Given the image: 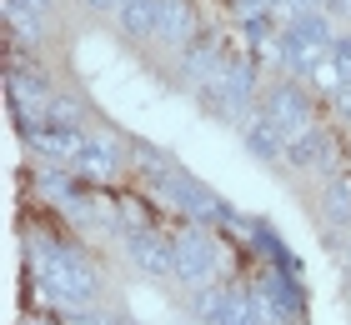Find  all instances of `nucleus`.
<instances>
[{
    "label": "nucleus",
    "mask_w": 351,
    "mask_h": 325,
    "mask_svg": "<svg viewBox=\"0 0 351 325\" xmlns=\"http://www.w3.org/2000/svg\"><path fill=\"white\" fill-rule=\"evenodd\" d=\"M25 260H30V275H36L56 300H66V305H90L95 300V275L71 250H56L51 240H40V246L30 240Z\"/></svg>",
    "instance_id": "obj_1"
},
{
    "label": "nucleus",
    "mask_w": 351,
    "mask_h": 325,
    "mask_svg": "<svg viewBox=\"0 0 351 325\" xmlns=\"http://www.w3.org/2000/svg\"><path fill=\"white\" fill-rule=\"evenodd\" d=\"M221 270L216 240L206 235V225H191V231L176 235V281H186L191 290H206Z\"/></svg>",
    "instance_id": "obj_2"
},
{
    "label": "nucleus",
    "mask_w": 351,
    "mask_h": 325,
    "mask_svg": "<svg viewBox=\"0 0 351 325\" xmlns=\"http://www.w3.org/2000/svg\"><path fill=\"white\" fill-rule=\"evenodd\" d=\"M151 181H156V195H161V200H171L176 210H186V216H196V220H226V205H221L206 185H196L186 170L166 166L161 175H151Z\"/></svg>",
    "instance_id": "obj_3"
},
{
    "label": "nucleus",
    "mask_w": 351,
    "mask_h": 325,
    "mask_svg": "<svg viewBox=\"0 0 351 325\" xmlns=\"http://www.w3.org/2000/svg\"><path fill=\"white\" fill-rule=\"evenodd\" d=\"M21 130H25V140L36 145L45 160H56V166H66V170H75L81 151L90 145V135L81 125H60V120H36V125H21Z\"/></svg>",
    "instance_id": "obj_4"
},
{
    "label": "nucleus",
    "mask_w": 351,
    "mask_h": 325,
    "mask_svg": "<svg viewBox=\"0 0 351 325\" xmlns=\"http://www.w3.org/2000/svg\"><path fill=\"white\" fill-rule=\"evenodd\" d=\"M5 101H10L15 116H21V125H30V120H45V116H51L56 95H51V86H45V75L36 70V65H30V70L10 65V75H5Z\"/></svg>",
    "instance_id": "obj_5"
},
{
    "label": "nucleus",
    "mask_w": 351,
    "mask_h": 325,
    "mask_svg": "<svg viewBox=\"0 0 351 325\" xmlns=\"http://www.w3.org/2000/svg\"><path fill=\"white\" fill-rule=\"evenodd\" d=\"M196 315L206 325H261L256 320V305H251V290H216V285H206L196 290Z\"/></svg>",
    "instance_id": "obj_6"
},
{
    "label": "nucleus",
    "mask_w": 351,
    "mask_h": 325,
    "mask_svg": "<svg viewBox=\"0 0 351 325\" xmlns=\"http://www.w3.org/2000/svg\"><path fill=\"white\" fill-rule=\"evenodd\" d=\"M125 250H131V260H136L146 275H156V281L176 275V235H161L156 225H131Z\"/></svg>",
    "instance_id": "obj_7"
},
{
    "label": "nucleus",
    "mask_w": 351,
    "mask_h": 325,
    "mask_svg": "<svg viewBox=\"0 0 351 325\" xmlns=\"http://www.w3.org/2000/svg\"><path fill=\"white\" fill-rule=\"evenodd\" d=\"M261 110L286 130V135H301V130H311V125H316V110H311V101H306V90L291 86V80H276V86L266 90Z\"/></svg>",
    "instance_id": "obj_8"
},
{
    "label": "nucleus",
    "mask_w": 351,
    "mask_h": 325,
    "mask_svg": "<svg viewBox=\"0 0 351 325\" xmlns=\"http://www.w3.org/2000/svg\"><path fill=\"white\" fill-rule=\"evenodd\" d=\"M241 135L251 145V155H261V160H286V145H291V135H286L266 110H251V116L241 120Z\"/></svg>",
    "instance_id": "obj_9"
},
{
    "label": "nucleus",
    "mask_w": 351,
    "mask_h": 325,
    "mask_svg": "<svg viewBox=\"0 0 351 325\" xmlns=\"http://www.w3.org/2000/svg\"><path fill=\"white\" fill-rule=\"evenodd\" d=\"M125 166V155H121V145H110V140H90L81 160H75V175H86V181H116V170Z\"/></svg>",
    "instance_id": "obj_10"
},
{
    "label": "nucleus",
    "mask_w": 351,
    "mask_h": 325,
    "mask_svg": "<svg viewBox=\"0 0 351 325\" xmlns=\"http://www.w3.org/2000/svg\"><path fill=\"white\" fill-rule=\"evenodd\" d=\"M156 40H171V45H191L196 40V10H191V0H161Z\"/></svg>",
    "instance_id": "obj_11"
},
{
    "label": "nucleus",
    "mask_w": 351,
    "mask_h": 325,
    "mask_svg": "<svg viewBox=\"0 0 351 325\" xmlns=\"http://www.w3.org/2000/svg\"><path fill=\"white\" fill-rule=\"evenodd\" d=\"M121 25L131 40H156V25H161V0H125L121 5Z\"/></svg>",
    "instance_id": "obj_12"
},
{
    "label": "nucleus",
    "mask_w": 351,
    "mask_h": 325,
    "mask_svg": "<svg viewBox=\"0 0 351 325\" xmlns=\"http://www.w3.org/2000/svg\"><path fill=\"white\" fill-rule=\"evenodd\" d=\"M286 166L296 170H311V166H326V135L322 130H301V135H291V145H286Z\"/></svg>",
    "instance_id": "obj_13"
},
{
    "label": "nucleus",
    "mask_w": 351,
    "mask_h": 325,
    "mask_svg": "<svg viewBox=\"0 0 351 325\" xmlns=\"http://www.w3.org/2000/svg\"><path fill=\"white\" fill-rule=\"evenodd\" d=\"M326 220L331 225H351V185L346 181H331V190H326Z\"/></svg>",
    "instance_id": "obj_14"
},
{
    "label": "nucleus",
    "mask_w": 351,
    "mask_h": 325,
    "mask_svg": "<svg viewBox=\"0 0 351 325\" xmlns=\"http://www.w3.org/2000/svg\"><path fill=\"white\" fill-rule=\"evenodd\" d=\"M331 60H337L341 80H351V36H337V40H331Z\"/></svg>",
    "instance_id": "obj_15"
},
{
    "label": "nucleus",
    "mask_w": 351,
    "mask_h": 325,
    "mask_svg": "<svg viewBox=\"0 0 351 325\" xmlns=\"http://www.w3.org/2000/svg\"><path fill=\"white\" fill-rule=\"evenodd\" d=\"M66 325H121V320H110V315H101V311H86V305H71Z\"/></svg>",
    "instance_id": "obj_16"
},
{
    "label": "nucleus",
    "mask_w": 351,
    "mask_h": 325,
    "mask_svg": "<svg viewBox=\"0 0 351 325\" xmlns=\"http://www.w3.org/2000/svg\"><path fill=\"white\" fill-rule=\"evenodd\" d=\"M331 101H337V110H341V116L351 120V80H346V86H341L337 95H331Z\"/></svg>",
    "instance_id": "obj_17"
},
{
    "label": "nucleus",
    "mask_w": 351,
    "mask_h": 325,
    "mask_svg": "<svg viewBox=\"0 0 351 325\" xmlns=\"http://www.w3.org/2000/svg\"><path fill=\"white\" fill-rule=\"evenodd\" d=\"M86 5H95V10H121L125 0H86Z\"/></svg>",
    "instance_id": "obj_18"
},
{
    "label": "nucleus",
    "mask_w": 351,
    "mask_h": 325,
    "mask_svg": "<svg viewBox=\"0 0 351 325\" xmlns=\"http://www.w3.org/2000/svg\"><path fill=\"white\" fill-rule=\"evenodd\" d=\"M21 5H30L36 15H45V10H51V0H21Z\"/></svg>",
    "instance_id": "obj_19"
},
{
    "label": "nucleus",
    "mask_w": 351,
    "mask_h": 325,
    "mask_svg": "<svg viewBox=\"0 0 351 325\" xmlns=\"http://www.w3.org/2000/svg\"><path fill=\"white\" fill-rule=\"evenodd\" d=\"M326 10H337V15H351V0H331Z\"/></svg>",
    "instance_id": "obj_20"
}]
</instances>
